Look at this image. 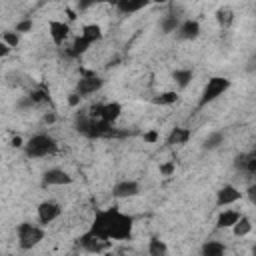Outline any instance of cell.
Masks as SVG:
<instances>
[{
    "instance_id": "obj_1",
    "label": "cell",
    "mask_w": 256,
    "mask_h": 256,
    "mask_svg": "<svg viewBox=\"0 0 256 256\" xmlns=\"http://www.w3.org/2000/svg\"><path fill=\"white\" fill-rule=\"evenodd\" d=\"M132 226L134 224L128 214H124L118 208H110V210H102L96 214L90 230L94 234L102 236L104 240L112 242V240H130Z\"/></svg>"
},
{
    "instance_id": "obj_2",
    "label": "cell",
    "mask_w": 256,
    "mask_h": 256,
    "mask_svg": "<svg viewBox=\"0 0 256 256\" xmlns=\"http://www.w3.org/2000/svg\"><path fill=\"white\" fill-rule=\"evenodd\" d=\"M24 146H26V154L30 158H46L58 148L56 140L48 134H34Z\"/></svg>"
},
{
    "instance_id": "obj_3",
    "label": "cell",
    "mask_w": 256,
    "mask_h": 256,
    "mask_svg": "<svg viewBox=\"0 0 256 256\" xmlns=\"http://www.w3.org/2000/svg\"><path fill=\"white\" fill-rule=\"evenodd\" d=\"M18 234V242L22 248H32L38 242L44 240V226L42 224H32V222H24L18 226L16 230Z\"/></svg>"
},
{
    "instance_id": "obj_4",
    "label": "cell",
    "mask_w": 256,
    "mask_h": 256,
    "mask_svg": "<svg viewBox=\"0 0 256 256\" xmlns=\"http://www.w3.org/2000/svg\"><path fill=\"white\" fill-rule=\"evenodd\" d=\"M60 216H62V204L56 200H44L36 208V218H38V224H42V226L56 222Z\"/></svg>"
},
{
    "instance_id": "obj_5",
    "label": "cell",
    "mask_w": 256,
    "mask_h": 256,
    "mask_svg": "<svg viewBox=\"0 0 256 256\" xmlns=\"http://www.w3.org/2000/svg\"><path fill=\"white\" fill-rule=\"evenodd\" d=\"M48 36L52 38V42L56 46L66 44L72 38V26H70V22L68 20H60V18L48 20Z\"/></svg>"
},
{
    "instance_id": "obj_6",
    "label": "cell",
    "mask_w": 256,
    "mask_h": 256,
    "mask_svg": "<svg viewBox=\"0 0 256 256\" xmlns=\"http://www.w3.org/2000/svg\"><path fill=\"white\" fill-rule=\"evenodd\" d=\"M230 86V80L228 78H222V76H216V78H210L208 84L204 86V92H202V98H200V104H208L212 100H216L218 96H222Z\"/></svg>"
},
{
    "instance_id": "obj_7",
    "label": "cell",
    "mask_w": 256,
    "mask_h": 256,
    "mask_svg": "<svg viewBox=\"0 0 256 256\" xmlns=\"http://www.w3.org/2000/svg\"><path fill=\"white\" fill-rule=\"evenodd\" d=\"M242 196H244V192L240 188H236L234 184H226L224 188H220L216 192V206L218 208H222V206H234V204H238L242 200Z\"/></svg>"
},
{
    "instance_id": "obj_8",
    "label": "cell",
    "mask_w": 256,
    "mask_h": 256,
    "mask_svg": "<svg viewBox=\"0 0 256 256\" xmlns=\"http://www.w3.org/2000/svg\"><path fill=\"white\" fill-rule=\"evenodd\" d=\"M240 214H242V212L236 208V204H234V206H222L220 212H218V218H216V226H218V228H224V230H226V228L230 230L232 224L240 218Z\"/></svg>"
},
{
    "instance_id": "obj_9",
    "label": "cell",
    "mask_w": 256,
    "mask_h": 256,
    "mask_svg": "<svg viewBox=\"0 0 256 256\" xmlns=\"http://www.w3.org/2000/svg\"><path fill=\"white\" fill-rule=\"evenodd\" d=\"M78 36H82V38L92 46V44H96V42L102 40L104 30H102V26H100L98 22H86V24L80 28V34H78Z\"/></svg>"
},
{
    "instance_id": "obj_10",
    "label": "cell",
    "mask_w": 256,
    "mask_h": 256,
    "mask_svg": "<svg viewBox=\"0 0 256 256\" xmlns=\"http://www.w3.org/2000/svg\"><path fill=\"white\" fill-rule=\"evenodd\" d=\"M70 182H72L70 174L62 168H50L44 172V184H48V186H64Z\"/></svg>"
},
{
    "instance_id": "obj_11",
    "label": "cell",
    "mask_w": 256,
    "mask_h": 256,
    "mask_svg": "<svg viewBox=\"0 0 256 256\" xmlns=\"http://www.w3.org/2000/svg\"><path fill=\"white\" fill-rule=\"evenodd\" d=\"M138 192H140L138 182H134V180H120V182L114 186L112 196H116V198H132V196H136Z\"/></svg>"
},
{
    "instance_id": "obj_12",
    "label": "cell",
    "mask_w": 256,
    "mask_h": 256,
    "mask_svg": "<svg viewBox=\"0 0 256 256\" xmlns=\"http://www.w3.org/2000/svg\"><path fill=\"white\" fill-rule=\"evenodd\" d=\"M176 32H178V38H182V40H194L200 34V24L196 20H184L178 24Z\"/></svg>"
},
{
    "instance_id": "obj_13",
    "label": "cell",
    "mask_w": 256,
    "mask_h": 256,
    "mask_svg": "<svg viewBox=\"0 0 256 256\" xmlns=\"http://www.w3.org/2000/svg\"><path fill=\"white\" fill-rule=\"evenodd\" d=\"M252 228H254V224H252V220L246 216V214H240V218L232 224V234L236 236V238H246V236H250L252 234Z\"/></svg>"
},
{
    "instance_id": "obj_14",
    "label": "cell",
    "mask_w": 256,
    "mask_h": 256,
    "mask_svg": "<svg viewBox=\"0 0 256 256\" xmlns=\"http://www.w3.org/2000/svg\"><path fill=\"white\" fill-rule=\"evenodd\" d=\"M100 86H102V80L96 78V76L80 78V82H78V94H80V96H90V94H94L96 90H100Z\"/></svg>"
},
{
    "instance_id": "obj_15",
    "label": "cell",
    "mask_w": 256,
    "mask_h": 256,
    "mask_svg": "<svg viewBox=\"0 0 256 256\" xmlns=\"http://www.w3.org/2000/svg\"><path fill=\"white\" fill-rule=\"evenodd\" d=\"M192 78H194V72L190 68H180V70L174 72V84H176V88H186L192 82Z\"/></svg>"
},
{
    "instance_id": "obj_16",
    "label": "cell",
    "mask_w": 256,
    "mask_h": 256,
    "mask_svg": "<svg viewBox=\"0 0 256 256\" xmlns=\"http://www.w3.org/2000/svg\"><path fill=\"white\" fill-rule=\"evenodd\" d=\"M216 22H218L220 28H228V26L234 22V12H232V8H228V6L218 8V12H216Z\"/></svg>"
},
{
    "instance_id": "obj_17",
    "label": "cell",
    "mask_w": 256,
    "mask_h": 256,
    "mask_svg": "<svg viewBox=\"0 0 256 256\" xmlns=\"http://www.w3.org/2000/svg\"><path fill=\"white\" fill-rule=\"evenodd\" d=\"M188 138H190L188 128H172V132L168 136V144H186Z\"/></svg>"
},
{
    "instance_id": "obj_18",
    "label": "cell",
    "mask_w": 256,
    "mask_h": 256,
    "mask_svg": "<svg viewBox=\"0 0 256 256\" xmlns=\"http://www.w3.org/2000/svg\"><path fill=\"white\" fill-rule=\"evenodd\" d=\"M224 252H226V248H224V244L218 242V240H208V242L202 246V254H206V256H220V254H224Z\"/></svg>"
},
{
    "instance_id": "obj_19",
    "label": "cell",
    "mask_w": 256,
    "mask_h": 256,
    "mask_svg": "<svg viewBox=\"0 0 256 256\" xmlns=\"http://www.w3.org/2000/svg\"><path fill=\"white\" fill-rule=\"evenodd\" d=\"M154 102L160 104V106H172V104L178 102V92L176 90H164V92L158 94V98Z\"/></svg>"
},
{
    "instance_id": "obj_20",
    "label": "cell",
    "mask_w": 256,
    "mask_h": 256,
    "mask_svg": "<svg viewBox=\"0 0 256 256\" xmlns=\"http://www.w3.org/2000/svg\"><path fill=\"white\" fill-rule=\"evenodd\" d=\"M222 142H224L222 132H210V134L206 136V140H204V148H206V150H216Z\"/></svg>"
},
{
    "instance_id": "obj_21",
    "label": "cell",
    "mask_w": 256,
    "mask_h": 256,
    "mask_svg": "<svg viewBox=\"0 0 256 256\" xmlns=\"http://www.w3.org/2000/svg\"><path fill=\"white\" fill-rule=\"evenodd\" d=\"M166 252H168V248H166L164 240H160V238H152V240H150V244H148V254L160 256V254H166Z\"/></svg>"
},
{
    "instance_id": "obj_22",
    "label": "cell",
    "mask_w": 256,
    "mask_h": 256,
    "mask_svg": "<svg viewBox=\"0 0 256 256\" xmlns=\"http://www.w3.org/2000/svg\"><path fill=\"white\" fill-rule=\"evenodd\" d=\"M178 24H180V22H178L174 16H164L162 22H160V28H162L164 34H170V32H176Z\"/></svg>"
},
{
    "instance_id": "obj_23",
    "label": "cell",
    "mask_w": 256,
    "mask_h": 256,
    "mask_svg": "<svg viewBox=\"0 0 256 256\" xmlns=\"http://www.w3.org/2000/svg\"><path fill=\"white\" fill-rule=\"evenodd\" d=\"M0 38H2L10 48H16V46H18V42H20V34H18L16 30H6Z\"/></svg>"
},
{
    "instance_id": "obj_24",
    "label": "cell",
    "mask_w": 256,
    "mask_h": 256,
    "mask_svg": "<svg viewBox=\"0 0 256 256\" xmlns=\"http://www.w3.org/2000/svg\"><path fill=\"white\" fill-rule=\"evenodd\" d=\"M142 140H144L146 144H156V142L160 140V132H158V130H146V132L142 134Z\"/></svg>"
},
{
    "instance_id": "obj_25",
    "label": "cell",
    "mask_w": 256,
    "mask_h": 256,
    "mask_svg": "<svg viewBox=\"0 0 256 256\" xmlns=\"http://www.w3.org/2000/svg\"><path fill=\"white\" fill-rule=\"evenodd\" d=\"M174 170H176V162H166V164H160V172H162L164 176H170Z\"/></svg>"
},
{
    "instance_id": "obj_26",
    "label": "cell",
    "mask_w": 256,
    "mask_h": 256,
    "mask_svg": "<svg viewBox=\"0 0 256 256\" xmlns=\"http://www.w3.org/2000/svg\"><path fill=\"white\" fill-rule=\"evenodd\" d=\"M10 52H12V48H10V46L0 38V60H2V58H6Z\"/></svg>"
},
{
    "instance_id": "obj_27",
    "label": "cell",
    "mask_w": 256,
    "mask_h": 256,
    "mask_svg": "<svg viewBox=\"0 0 256 256\" xmlns=\"http://www.w3.org/2000/svg\"><path fill=\"white\" fill-rule=\"evenodd\" d=\"M10 144H12L14 148H22V146H24V140H22V136H12Z\"/></svg>"
}]
</instances>
